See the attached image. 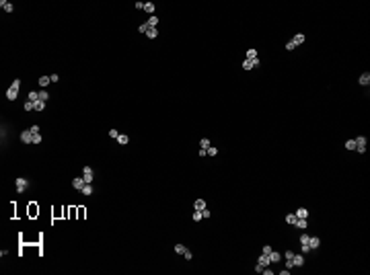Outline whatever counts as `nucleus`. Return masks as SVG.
I'll list each match as a JSON object with an SVG mask.
<instances>
[{
	"instance_id": "1",
	"label": "nucleus",
	"mask_w": 370,
	"mask_h": 275,
	"mask_svg": "<svg viewBox=\"0 0 370 275\" xmlns=\"http://www.w3.org/2000/svg\"><path fill=\"white\" fill-rule=\"evenodd\" d=\"M19 86H21V80L17 78V80L10 84V88L6 90V99H8V101H14V99H17V95H19Z\"/></svg>"
},
{
	"instance_id": "2",
	"label": "nucleus",
	"mask_w": 370,
	"mask_h": 275,
	"mask_svg": "<svg viewBox=\"0 0 370 275\" xmlns=\"http://www.w3.org/2000/svg\"><path fill=\"white\" fill-rule=\"evenodd\" d=\"M14 187H17V191H19V193H25V191L29 189V181H27V179H23V177H19V179L14 181Z\"/></svg>"
},
{
	"instance_id": "3",
	"label": "nucleus",
	"mask_w": 370,
	"mask_h": 275,
	"mask_svg": "<svg viewBox=\"0 0 370 275\" xmlns=\"http://www.w3.org/2000/svg\"><path fill=\"white\" fill-rule=\"evenodd\" d=\"M354 142H356V150L360 152V154H364V150H366V135H358V138H354Z\"/></svg>"
},
{
	"instance_id": "4",
	"label": "nucleus",
	"mask_w": 370,
	"mask_h": 275,
	"mask_svg": "<svg viewBox=\"0 0 370 275\" xmlns=\"http://www.w3.org/2000/svg\"><path fill=\"white\" fill-rule=\"evenodd\" d=\"M80 177L84 179V183H88V185L92 183V179H95V175H92V168H90V166H84V168H82V175H80Z\"/></svg>"
},
{
	"instance_id": "5",
	"label": "nucleus",
	"mask_w": 370,
	"mask_h": 275,
	"mask_svg": "<svg viewBox=\"0 0 370 275\" xmlns=\"http://www.w3.org/2000/svg\"><path fill=\"white\" fill-rule=\"evenodd\" d=\"M21 142H23V144H33V133H31L29 129L21 131Z\"/></svg>"
},
{
	"instance_id": "6",
	"label": "nucleus",
	"mask_w": 370,
	"mask_h": 275,
	"mask_svg": "<svg viewBox=\"0 0 370 275\" xmlns=\"http://www.w3.org/2000/svg\"><path fill=\"white\" fill-rule=\"evenodd\" d=\"M309 246H311V250H317V248L321 246V238H317V236H309Z\"/></svg>"
},
{
	"instance_id": "7",
	"label": "nucleus",
	"mask_w": 370,
	"mask_h": 275,
	"mask_svg": "<svg viewBox=\"0 0 370 275\" xmlns=\"http://www.w3.org/2000/svg\"><path fill=\"white\" fill-rule=\"evenodd\" d=\"M257 265H261V267H269L271 265V261H269V255H259V259H257Z\"/></svg>"
},
{
	"instance_id": "8",
	"label": "nucleus",
	"mask_w": 370,
	"mask_h": 275,
	"mask_svg": "<svg viewBox=\"0 0 370 275\" xmlns=\"http://www.w3.org/2000/svg\"><path fill=\"white\" fill-rule=\"evenodd\" d=\"M292 263H294V267H302V265H304V257L300 255V253H294V257H292Z\"/></svg>"
},
{
	"instance_id": "9",
	"label": "nucleus",
	"mask_w": 370,
	"mask_h": 275,
	"mask_svg": "<svg viewBox=\"0 0 370 275\" xmlns=\"http://www.w3.org/2000/svg\"><path fill=\"white\" fill-rule=\"evenodd\" d=\"M84 185H86V183H84V179H82V177H76V179L72 181V187H74V189H78V191H80Z\"/></svg>"
},
{
	"instance_id": "10",
	"label": "nucleus",
	"mask_w": 370,
	"mask_h": 275,
	"mask_svg": "<svg viewBox=\"0 0 370 275\" xmlns=\"http://www.w3.org/2000/svg\"><path fill=\"white\" fill-rule=\"evenodd\" d=\"M294 226H296V228H300V230H304V228L309 226V222H306V218H296Z\"/></svg>"
},
{
	"instance_id": "11",
	"label": "nucleus",
	"mask_w": 370,
	"mask_h": 275,
	"mask_svg": "<svg viewBox=\"0 0 370 275\" xmlns=\"http://www.w3.org/2000/svg\"><path fill=\"white\" fill-rule=\"evenodd\" d=\"M0 6H2V10H6V12H12L14 10L12 2H8V0H0Z\"/></svg>"
},
{
	"instance_id": "12",
	"label": "nucleus",
	"mask_w": 370,
	"mask_h": 275,
	"mask_svg": "<svg viewBox=\"0 0 370 275\" xmlns=\"http://www.w3.org/2000/svg\"><path fill=\"white\" fill-rule=\"evenodd\" d=\"M304 39H306V37H304L302 33H296V35L292 37V43H294V45H302V43H304Z\"/></svg>"
},
{
	"instance_id": "13",
	"label": "nucleus",
	"mask_w": 370,
	"mask_h": 275,
	"mask_svg": "<svg viewBox=\"0 0 370 275\" xmlns=\"http://www.w3.org/2000/svg\"><path fill=\"white\" fill-rule=\"evenodd\" d=\"M358 82H360L362 86H368V84H370V74H368V72H364V74L358 78Z\"/></svg>"
},
{
	"instance_id": "14",
	"label": "nucleus",
	"mask_w": 370,
	"mask_h": 275,
	"mask_svg": "<svg viewBox=\"0 0 370 275\" xmlns=\"http://www.w3.org/2000/svg\"><path fill=\"white\" fill-rule=\"evenodd\" d=\"M146 25H148V29H156V25H158V16L154 14V16H150L148 21H146Z\"/></svg>"
},
{
	"instance_id": "15",
	"label": "nucleus",
	"mask_w": 370,
	"mask_h": 275,
	"mask_svg": "<svg viewBox=\"0 0 370 275\" xmlns=\"http://www.w3.org/2000/svg\"><path fill=\"white\" fill-rule=\"evenodd\" d=\"M193 210H197V212L206 210V201H204V199H195V201H193Z\"/></svg>"
},
{
	"instance_id": "16",
	"label": "nucleus",
	"mask_w": 370,
	"mask_h": 275,
	"mask_svg": "<svg viewBox=\"0 0 370 275\" xmlns=\"http://www.w3.org/2000/svg\"><path fill=\"white\" fill-rule=\"evenodd\" d=\"M294 216H296V218H309V210H306V208H298V210L294 212Z\"/></svg>"
},
{
	"instance_id": "17",
	"label": "nucleus",
	"mask_w": 370,
	"mask_h": 275,
	"mask_svg": "<svg viewBox=\"0 0 370 275\" xmlns=\"http://www.w3.org/2000/svg\"><path fill=\"white\" fill-rule=\"evenodd\" d=\"M154 8H156V6H154L152 2H144V10H146L150 16H154Z\"/></svg>"
},
{
	"instance_id": "18",
	"label": "nucleus",
	"mask_w": 370,
	"mask_h": 275,
	"mask_svg": "<svg viewBox=\"0 0 370 275\" xmlns=\"http://www.w3.org/2000/svg\"><path fill=\"white\" fill-rule=\"evenodd\" d=\"M280 259H282V255H280V253H275V250H271V253H269V261H271V263H278Z\"/></svg>"
},
{
	"instance_id": "19",
	"label": "nucleus",
	"mask_w": 370,
	"mask_h": 275,
	"mask_svg": "<svg viewBox=\"0 0 370 275\" xmlns=\"http://www.w3.org/2000/svg\"><path fill=\"white\" fill-rule=\"evenodd\" d=\"M50 82H52V78H50V76H41V78H39V86H41V88H45Z\"/></svg>"
},
{
	"instance_id": "20",
	"label": "nucleus",
	"mask_w": 370,
	"mask_h": 275,
	"mask_svg": "<svg viewBox=\"0 0 370 275\" xmlns=\"http://www.w3.org/2000/svg\"><path fill=\"white\" fill-rule=\"evenodd\" d=\"M27 101H31V103L39 101V93H37V90H31V93H29V97H27Z\"/></svg>"
},
{
	"instance_id": "21",
	"label": "nucleus",
	"mask_w": 370,
	"mask_h": 275,
	"mask_svg": "<svg viewBox=\"0 0 370 275\" xmlns=\"http://www.w3.org/2000/svg\"><path fill=\"white\" fill-rule=\"evenodd\" d=\"M345 150H350V152H352V150H356V142H354V138H350V140L345 142Z\"/></svg>"
},
{
	"instance_id": "22",
	"label": "nucleus",
	"mask_w": 370,
	"mask_h": 275,
	"mask_svg": "<svg viewBox=\"0 0 370 275\" xmlns=\"http://www.w3.org/2000/svg\"><path fill=\"white\" fill-rule=\"evenodd\" d=\"M245 56H247V60H255V58H257V50H253V47H251V50H247V54H245Z\"/></svg>"
},
{
	"instance_id": "23",
	"label": "nucleus",
	"mask_w": 370,
	"mask_h": 275,
	"mask_svg": "<svg viewBox=\"0 0 370 275\" xmlns=\"http://www.w3.org/2000/svg\"><path fill=\"white\" fill-rule=\"evenodd\" d=\"M80 193H82V195H86V197H88V195H90V193H92V187H90V185H88V183H86V185H84V187H82V189H80Z\"/></svg>"
},
{
	"instance_id": "24",
	"label": "nucleus",
	"mask_w": 370,
	"mask_h": 275,
	"mask_svg": "<svg viewBox=\"0 0 370 275\" xmlns=\"http://www.w3.org/2000/svg\"><path fill=\"white\" fill-rule=\"evenodd\" d=\"M117 142H119V144H128V142H130V135L119 133V135H117Z\"/></svg>"
},
{
	"instance_id": "25",
	"label": "nucleus",
	"mask_w": 370,
	"mask_h": 275,
	"mask_svg": "<svg viewBox=\"0 0 370 275\" xmlns=\"http://www.w3.org/2000/svg\"><path fill=\"white\" fill-rule=\"evenodd\" d=\"M210 146H212V144H210V140H208V138H202V142H199V148H206V150H208Z\"/></svg>"
},
{
	"instance_id": "26",
	"label": "nucleus",
	"mask_w": 370,
	"mask_h": 275,
	"mask_svg": "<svg viewBox=\"0 0 370 275\" xmlns=\"http://www.w3.org/2000/svg\"><path fill=\"white\" fill-rule=\"evenodd\" d=\"M43 109H45V101H41V99L35 101V111H43Z\"/></svg>"
},
{
	"instance_id": "27",
	"label": "nucleus",
	"mask_w": 370,
	"mask_h": 275,
	"mask_svg": "<svg viewBox=\"0 0 370 275\" xmlns=\"http://www.w3.org/2000/svg\"><path fill=\"white\" fill-rule=\"evenodd\" d=\"M156 35H158V31H156V29H148V31H146V37H148V39H154Z\"/></svg>"
},
{
	"instance_id": "28",
	"label": "nucleus",
	"mask_w": 370,
	"mask_h": 275,
	"mask_svg": "<svg viewBox=\"0 0 370 275\" xmlns=\"http://www.w3.org/2000/svg\"><path fill=\"white\" fill-rule=\"evenodd\" d=\"M185 248H187V246H183V244H175V253H177V255H183V253H185Z\"/></svg>"
},
{
	"instance_id": "29",
	"label": "nucleus",
	"mask_w": 370,
	"mask_h": 275,
	"mask_svg": "<svg viewBox=\"0 0 370 275\" xmlns=\"http://www.w3.org/2000/svg\"><path fill=\"white\" fill-rule=\"evenodd\" d=\"M243 70H253V62L251 60H245L243 62Z\"/></svg>"
},
{
	"instance_id": "30",
	"label": "nucleus",
	"mask_w": 370,
	"mask_h": 275,
	"mask_svg": "<svg viewBox=\"0 0 370 275\" xmlns=\"http://www.w3.org/2000/svg\"><path fill=\"white\" fill-rule=\"evenodd\" d=\"M39 99H41V101H48V99H50L48 90H43V88H41V90H39Z\"/></svg>"
},
{
	"instance_id": "31",
	"label": "nucleus",
	"mask_w": 370,
	"mask_h": 275,
	"mask_svg": "<svg viewBox=\"0 0 370 275\" xmlns=\"http://www.w3.org/2000/svg\"><path fill=\"white\" fill-rule=\"evenodd\" d=\"M202 212H197V210H193V222H202Z\"/></svg>"
},
{
	"instance_id": "32",
	"label": "nucleus",
	"mask_w": 370,
	"mask_h": 275,
	"mask_svg": "<svg viewBox=\"0 0 370 275\" xmlns=\"http://www.w3.org/2000/svg\"><path fill=\"white\" fill-rule=\"evenodd\" d=\"M183 257L187 259V261H191V259H193V253H191L189 248H185V253H183Z\"/></svg>"
},
{
	"instance_id": "33",
	"label": "nucleus",
	"mask_w": 370,
	"mask_h": 275,
	"mask_svg": "<svg viewBox=\"0 0 370 275\" xmlns=\"http://www.w3.org/2000/svg\"><path fill=\"white\" fill-rule=\"evenodd\" d=\"M25 111H35V103L27 101V103H25Z\"/></svg>"
},
{
	"instance_id": "34",
	"label": "nucleus",
	"mask_w": 370,
	"mask_h": 275,
	"mask_svg": "<svg viewBox=\"0 0 370 275\" xmlns=\"http://www.w3.org/2000/svg\"><path fill=\"white\" fill-rule=\"evenodd\" d=\"M286 222L294 226V222H296V216H294V214H288V216H286Z\"/></svg>"
},
{
	"instance_id": "35",
	"label": "nucleus",
	"mask_w": 370,
	"mask_h": 275,
	"mask_svg": "<svg viewBox=\"0 0 370 275\" xmlns=\"http://www.w3.org/2000/svg\"><path fill=\"white\" fill-rule=\"evenodd\" d=\"M206 152H208V156H216V154H218V150H216L214 146H210V148L206 150Z\"/></svg>"
},
{
	"instance_id": "36",
	"label": "nucleus",
	"mask_w": 370,
	"mask_h": 275,
	"mask_svg": "<svg viewBox=\"0 0 370 275\" xmlns=\"http://www.w3.org/2000/svg\"><path fill=\"white\" fill-rule=\"evenodd\" d=\"M41 140H43L41 133H35V135H33V144H41Z\"/></svg>"
},
{
	"instance_id": "37",
	"label": "nucleus",
	"mask_w": 370,
	"mask_h": 275,
	"mask_svg": "<svg viewBox=\"0 0 370 275\" xmlns=\"http://www.w3.org/2000/svg\"><path fill=\"white\" fill-rule=\"evenodd\" d=\"M271 250H273V248H271V246H269V244H265V246H263V248H261V253H263V255H269V253H271Z\"/></svg>"
},
{
	"instance_id": "38",
	"label": "nucleus",
	"mask_w": 370,
	"mask_h": 275,
	"mask_svg": "<svg viewBox=\"0 0 370 275\" xmlns=\"http://www.w3.org/2000/svg\"><path fill=\"white\" fill-rule=\"evenodd\" d=\"M138 31H140V33H144V35H146V31H148V25H146V23H142V25L138 27Z\"/></svg>"
},
{
	"instance_id": "39",
	"label": "nucleus",
	"mask_w": 370,
	"mask_h": 275,
	"mask_svg": "<svg viewBox=\"0 0 370 275\" xmlns=\"http://www.w3.org/2000/svg\"><path fill=\"white\" fill-rule=\"evenodd\" d=\"M284 257H286V261H292L294 253H292V250H286V253H284Z\"/></svg>"
},
{
	"instance_id": "40",
	"label": "nucleus",
	"mask_w": 370,
	"mask_h": 275,
	"mask_svg": "<svg viewBox=\"0 0 370 275\" xmlns=\"http://www.w3.org/2000/svg\"><path fill=\"white\" fill-rule=\"evenodd\" d=\"M300 250H302V253H311V246L309 244H300Z\"/></svg>"
},
{
	"instance_id": "41",
	"label": "nucleus",
	"mask_w": 370,
	"mask_h": 275,
	"mask_svg": "<svg viewBox=\"0 0 370 275\" xmlns=\"http://www.w3.org/2000/svg\"><path fill=\"white\" fill-rule=\"evenodd\" d=\"M29 131H31L33 135H35V133H39V125H31V127H29Z\"/></svg>"
},
{
	"instance_id": "42",
	"label": "nucleus",
	"mask_w": 370,
	"mask_h": 275,
	"mask_svg": "<svg viewBox=\"0 0 370 275\" xmlns=\"http://www.w3.org/2000/svg\"><path fill=\"white\" fill-rule=\"evenodd\" d=\"M286 50H288V52H292V50H296V45H294L292 41H288V43H286Z\"/></svg>"
},
{
	"instance_id": "43",
	"label": "nucleus",
	"mask_w": 370,
	"mask_h": 275,
	"mask_svg": "<svg viewBox=\"0 0 370 275\" xmlns=\"http://www.w3.org/2000/svg\"><path fill=\"white\" fill-rule=\"evenodd\" d=\"M202 216H204V218H210V216H212V212L206 208V210H202Z\"/></svg>"
},
{
	"instance_id": "44",
	"label": "nucleus",
	"mask_w": 370,
	"mask_h": 275,
	"mask_svg": "<svg viewBox=\"0 0 370 275\" xmlns=\"http://www.w3.org/2000/svg\"><path fill=\"white\" fill-rule=\"evenodd\" d=\"M300 244H309V236H306V234L300 236Z\"/></svg>"
},
{
	"instance_id": "45",
	"label": "nucleus",
	"mask_w": 370,
	"mask_h": 275,
	"mask_svg": "<svg viewBox=\"0 0 370 275\" xmlns=\"http://www.w3.org/2000/svg\"><path fill=\"white\" fill-rule=\"evenodd\" d=\"M109 135H111V138H115V140H117V135H119V131H117V129H111V131H109Z\"/></svg>"
},
{
	"instance_id": "46",
	"label": "nucleus",
	"mask_w": 370,
	"mask_h": 275,
	"mask_svg": "<svg viewBox=\"0 0 370 275\" xmlns=\"http://www.w3.org/2000/svg\"><path fill=\"white\" fill-rule=\"evenodd\" d=\"M50 78H52V82H58V80H60V76H58V74H50Z\"/></svg>"
},
{
	"instance_id": "47",
	"label": "nucleus",
	"mask_w": 370,
	"mask_h": 275,
	"mask_svg": "<svg viewBox=\"0 0 370 275\" xmlns=\"http://www.w3.org/2000/svg\"><path fill=\"white\" fill-rule=\"evenodd\" d=\"M251 62H253V68H257V66L261 64V62H259V58H255V60H251Z\"/></svg>"
}]
</instances>
